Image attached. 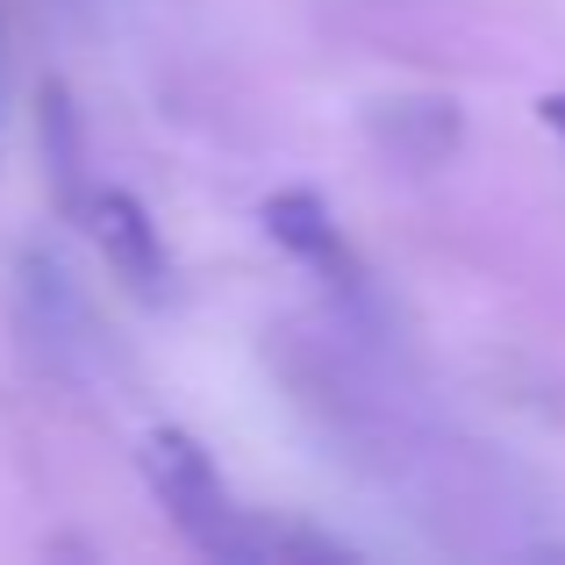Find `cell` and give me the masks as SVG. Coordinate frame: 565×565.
Segmentation results:
<instances>
[{"label": "cell", "mask_w": 565, "mask_h": 565, "mask_svg": "<svg viewBox=\"0 0 565 565\" xmlns=\"http://www.w3.org/2000/svg\"><path fill=\"white\" fill-rule=\"evenodd\" d=\"M265 236H273L287 258H301L322 287H337L344 301H365V258L351 250V236L337 230L330 201L316 186H287L265 201Z\"/></svg>", "instance_id": "3"}, {"label": "cell", "mask_w": 565, "mask_h": 565, "mask_svg": "<svg viewBox=\"0 0 565 565\" xmlns=\"http://www.w3.org/2000/svg\"><path fill=\"white\" fill-rule=\"evenodd\" d=\"M537 115H544V129H552V137L565 143V94H544V100H537Z\"/></svg>", "instance_id": "4"}, {"label": "cell", "mask_w": 565, "mask_h": 565, "mask_svg": "<svg viewBox=\"0 0 565 565\" xmlns=\"http://www.w3.org/2000/svg\"><path fill=\"white\" fill-rule=\"evenodd\" d=\"M143 480H151L158 509L172 515V530L193 544L201 558L222 565H265V515H250L230 494L222 466L207 458L201 437L186 429H151L143 437Z\"/></svg>", "instance_id": "1"}, {"label": "cell", "mask_w": 565, "mask_h": 565, "mask_svg": "<svg viewBox=\"0 0 565 565\" xmlns=\"http://www.w3.org/2000/svg\"><path fill=\"white\" fill-rule=\"evenodd\" d=\"M65 215L79 222L86 236H94V250L108 258V273L122 279L129 294H143V301H158L166 294V279H172V265H166V244H158V222H151V207L137 201L129 186H115V180H94V172H79L65 193Z\"/></svg>", "instance_id": "2"}]
</instances>
